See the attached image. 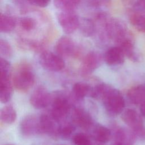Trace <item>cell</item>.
I'll list each match as a JSON object with an SVG mask.
<instances>
[{"label": "cell", "mask_w": 145, "mask_h": 145, "mask_svg": "<svg viewBox=\"0 0 145 145\" xmlns=\"http://www.w3.org/2000/svg\"><path fill=\"white\" fill-rule=\"evenodd\" d=\"M129 21L137 31L145 32V14L143 12L131 11Z\"/></svg>", "instance_id": "d6986e66"}, {"label": "cell", "mask_w": 145, "mask_h": 145, "mask_svg": "<svg viewBox=\"0 0 145 145\" xmlns=\"http://www.w3.org/2000/svg\"><path fill=\"white\" fill-rule=\"evenodd\" d=\"M18 44L22 49L25 50H33L41 53L45 50L44 44L37 40H33L27 39H20L18 40Z\"/></svg>", "instance_id": "7402d4cb"}, {"label": "cell", "mask_w": 145, "mask_h": 145, "mask_svg": "<svg viewBox=\"0 0 145 145\" xmlns=\"http://www.w3.org/2000/svg\"><path fill=\"white\" fill-rule=\"evenodd\" d=\"M0 118L1 122L5 124H11L15 122L16 112L12 105H8L2 108Z\"/></svg>", "instance_id": "cb8c5ba5"}, {"label": "cell", "mask_w": 145, "mask_h": 145, "mask_svg": "<svg viewBox=\"0 0 145 145\" xmlns=\"http://www.w3.org/2000/svg\"><path fill=\"white\" fill-rule=\"evenodd\" d=\"M78 28L81 33L86 37L94 36L97 32V27L94 20L88 18H80Z\"/></svg>", "instance_id": "2e32d148"}, {"label": "cell", "mask_w": 145, "mask_h": 145, "mask_svg": "<svg viewBox=\"0 0 145 145\" xmlns=\"http://www.w3.org/2000/svg\"><path fill=\"white\" fill-rule=\"evenodd\" d=\"M20 131L25 137H32L41 134L39 117L28 115L24 117L20 123Z\"/></svg>", "instance_id": "30bf717a"}, {"label": "cell", "mask_w": 145, "mask_h": 145, "mask_svg": "<svg viewBox=\"0 0 145 145\" xmlns=\"http://www.w3.org/2000/svg\"><path fill=\"white\" fill-rule=\"evenodd\" d=\"M125 54L118 46L109 48L105 53L104 60L109 66H117L122 64L125 61Z\"/></svg>", "instance_id": "4fadbf2b"}, {"label": "cell", "mask_w": 145, "mask_h": 145, "mask_svg": "<svg viewBox=\"0 0 145 145\" xmlns=\"http://www.w3.org/2000/svg\"><path fill=\"white\" fill-rule=\"evenodd\" d=\"M92 137L96 142L106 143L110 139L111 132L107 127L101 125H97L92 131Z\"/></svg>", "instance_id": "ffe728a7"}, {"label": "cell", "mask_w": 145, "mask_h": 145, "mask_svg": "<svg viewBox=\"0 0 145 145\" xmlns=\"http://www.w3.org/2000/svg\"><path fill=\"white\" fill-rule=\"evenodd\" d=\"M59 145H65V144H59Z\"/></svg>", "instance_id": "d590c367"}, {"label": "cell", "mask_w": 145, "mask_h": 145, "mask_svg": "<svg viewBox=\"0 0 145 145\" xmlns=\"http://www.w3.org/2000/svg\"><path fill=\"white\" fill-rule=\"evenodd\" d=\"M102 29L101 39H109L117 44L125 39L131 36L126 24L117 18H109Z\"/></svg>", "instance_id": "7a4b0ae2"}, {"label": "cell", "mask_w": 145, "mask_h": 145, "mask_svg": "<svg viewBox=\"0 0 145 145\" xmlns=\"http://www.w3.org/2000/svg\"><path fill=\"white\" fill-rule=\"evenodd\" d=\"M91 1H97V0H91Z\"/></svg>", "instance_id": "e575fe53"}, {"label": "cell", "mask_w": 145, "mask_h": 145, "mask_svg": "<svg viewBox=\"0 0 145 145\" xmlns=\"http://www.w3.org/2000/svg\"><path fill=\"white\" fill-rule=\"evenodd\" d=\"M75 129L74 125L70 123H65L59 125L58 136L63 139H67L70 137Z\"/></svg>", "instance_id": "f1b7e54d"}, {"label": "cell", "mask_w": 145, "mask_h": 145, "mask_svg": "<svg viewBox=\"0 0 145 145\" xmlns=\"http://www.w3.org/2000/svg\"><path fill=\"white\" fill-rule=\"evenodd\" d=\"M72 120L74 124L84 130L89 129L93 125V120L91 116L81 108H75L73 110Z\"/></svg>", "instance_id": "7c38bea8"}, {"label": "cell", "mask_w": 145, "mask_h": 145, "mask_svg": "<svg viewBox=\"0 0 145 145\" xmlns=\"http://www.w3.org/2000/svg\"><path fill=\"white\" fill-rule=\"evenodd\" d=\"M19 25L23 31L31 32L36 28L37 22L34 18L31 16H23L19 20Z\"/></svg>", "instance_id": "4316f807"}, {"label": "cell", "mask_w": 145, "mask_h": 145, "mask_svg": "<svg viewBox=\"0 0 145 145\" xmlns=\"http://www.w3.org/2000/svg\"><path fill=\"white\" fill-rule=\"evenodd\" d=\"M55 50L56 53L62 57L75 56L78 50L74 40L66 36H63L57 40Z\"/></svg>", "instance_id": "9c48e42d"}, {"label": "cell", "mask_w": 145, "mask_h": 145, "mask_svg": "<svg viewBox=\"0 0 145 145\" xmlns=\"http://www.w3.org/2000/svg\"><path fill=\"white\" fill-rule=\"evenodd\" d=\"M4 145H15L13 144H4Z\"/></svg>", "instance_id": "836d02e7"}, {"label": "cell", "mask_w": 145, "mask_h": 145, "mask_svg": "<svg viewBox=\"0 0 145 145\" xmlns=\"http://www.w3.org/2000/svg\"><path fill=\"white\" fill-rule=\"evenodd\" d=\"M12 82L18 91H28L35 82V75L30 66L24 63L19 65L14 72Z\"/></svg>", "instance_id": "3957f363"}, {"label": "cell", "mask_w": 145, "mask_h": 145, "mask_svg": "<svg viewBox=\"0 0 145 145\" xmlns=\"http://www.w3.org/2000/svg\"><path fill=\"white\" fill-rule=\"evenodd\" d=\"M51 116L57 122L65 118L70 108L71 103L67 97L59 93L52 97Z\"/></svg>", "instance_id": "277c9868"}, {"label": "cell", "mask_w": 145, "mask_h": 145, "mask_svg": "<svg viewBox=\"0 0 145 145\" xmlns=\"http://www.w3.org/2000/svg\"><path fill=\"white\" fill-rule=\"evenodd\" d=\"M104 57L100 53L95 51L88 52L83 57L80 71L82 75L87 76L92 74L102 63Z\"/></svg>", "instance_id": "52a82bcc"}, {"label": "cell", "mask_w": 145, "mask_h": 145, "mask_svg": "<svg viewBox=\"0 0 145 145\" xmlns=\"http://www.w3.org/2000/svg\"><path fill=\"white\" fill-rule=\"evenodd\" d=\"M74 145H91L89 137L84 133H77L72 137Z\"/></svg>", "instance_id": "4dcf8cb0"}, {"label": "cell", "mask_w": 145, "mask_h": 145, "mask_svg": "<svg viewBox=\"0 0 145 145\" xmlns=\"http://www.w3.org/2000/svg\"><path fill=\"white\" fill-rule=\"evenodd\" d=\"M134 134L125 129L119 128L115 133L116 143L122 145H131L134 142Z\"/></svg>", "instance_id": "44dd1931"}, {"label": "cell", "mask_w": 145, "mask_h": 145, "mask_svg": "<svg viewBox=\"0 0 145 145\" xmlns=\"http://www.w3.org/2000/svg\"><path fill=\"white\" fill-rule=\"evenodd\" d=\"M16 24V20L13 16L1 14L0 16V31L2 33H9L14 30Z\"/></svg>", "instance_id": "603a6c76"}, {"label": "cell", "mask_w": 145, "mask_h": 145, "mask_svg": "<svg viewBox=\"0 0 145 145\" xmlns=\"http://www.w3.org/2000/svg\"><path fill=\"white\" fill-rule=\"evenodd\" d=\"M92 88L87 83L77 82L72 87L74 96L78 99H82L87 95L90 96Z\"/></svg>", "instance_id": "d4e9b609"}, {"label": "cell", "mask_w": 145, "mask_h": 145, "mask_svg": "<svg viewBox=\"0 0 145 145\" xmlns=\"http://www.w3.org/2000/svg\"><path fill=\"white\" fill-rule=\"evenodd\" d=\"M0 54L1 57L8 58L12 55V49L10 44L6 40L0 39Z\"/></svg>", "instance_id": "f546056e"}, {"label": "cell", "mask_w": 145, "mask_h": 145, "mask_svg": "<svg viewBox=\"0 0 145 145\" xmlns=\"http://www.w3.org/2000/svg\"><path fill=\"white\" fill-rule=\"evenodd\" d=\"M0 100L2 103H6L12 95V85L11 77H1Z\"/></svg>", "instance_id": "9a60e30c"}, {"label": "cell", "mask_w": 145, "mask_h": 145, "mask_svg": "<svg viewBox=\"0 0 145 145\" xmlns=\"http://www.w3.org/2000/svg\"><path fill=\"white\" fill-rule=\"evenodd\" d=\"M39 62L41 66L50 71H59L65 66V63L62 57L51 52L44 50L41 53Z\"/></svg>", "instance_id": "8992f818"}, {"label": "cell", "mask_w": 145, "mask_h": 145, "mask_svg": "<svg viewBox=\"0 0 145 145\" xmlns=\"http://www.w3.org/2000/svg\"><path fill=\"white\" fill-rule=\"evenodd\" d=\"M123 4L131 11H145V0H122Z\"/></svg>", "instance_id": "83f0119b"}, {"label": "cell", "mask_w": 145, "mask_h": 145, "mask_svg": "<svg viewBox=\"0 0 145 145\" xmlns=\"http://www.w3.org/2000/svg\"><path fill=\"white\" fill-rule=\"evenodd\" d=\"M40 126L41 133H44L51 136H58V130L59 125L57 126V122L51 116L42 114L39 117Z\"/></svg>", "instance_id": "5bb4252c"}, {"label": "cell", "mask_w": 145, "mask_h": 145, "mask_svg": "<svg viewBox=\"0 0 145 145\" xmlns=\"http://www.w3.org/2000/svg\"><path fill=\"white\" fill-rule=\"evenodd\" d=\"M117 46H118L123 51L125 56L133 61L138 60V56L135 50V46L133 40L131 36H129L121 42H120Z\"/></svg>", "instance_id": "e0dca14e"}, {"label": "cell", "mask_w": 145, "mask_h": 145, "mask_svg": "<svg viewBox=\"0 0 145 145\" xmlns=\"http://www.w3.org/2000/svg\"><path fill=\"white\" fill-rule=\"evenodd\" d=\"M52 96L47 89L42 86H38L32 93L29 101L36 109L45 108L52 101Z\"/></svg>", "instance_id": "8fae6325"}, {"label": "cell", "mask_w": 145, "mask_h": 145, "mask_svg": "<svg viewBox=\"0 0 145 145\" xmlns=\"http://www.w3.org/2000/svg\"><path fill=\"white\" fill-rule=\"evenodd\" d=\"M54 6L61 11H73L80 3V0H53Z\"/></svg>", "instance_id": "484cf974"}, {"label": "cell", "mask_w": 145, "mask_h": 145, "mask_svg": "<svg viewBox=\"0 0 145 145\" xmlns=\"http://www.w3.org/2000/svg\"><path fill=\"white\" fill-rule=\"evenodd\" d=\"M90 96L100 98L105 110L111 116H117L122 113L125 106V100L120 92L108 84L97 85L92 88Z\"/></svg>", "instance_id": "6da1fadb"}, {"label": "cell", "mask_w": 145, "mask_h": 145, "mask_svg": "<svg viewBox=\"0 0 145 145\" xmlns=\"http://www.w3.org/2000/svg\"><path fill=\"white\" fill-rule=\"evenodd\" d=\"M140 111L142 115L144 117H145V100L140 104Z\"/></svg>", "instance_id": "d6a6232c"}, {"label": "cell", "mask_w": 145, "mask_h": 145, "mask_svg": "<svg viewBox=\"0 0 145 145\" xmlns=\"http://www.w3.org/2000/svg\"><path fill=\"white\" fill-rule=\"evenodd\" d=\"M121 118L135 134L139 135L145 134L142 118L137 111L132 109H127L123 112Z\"/></svg>", "instance_id": "ba28073f"}, {"label": "cell", "mask_w": 145, "mask_h": 145, "mask_svg": "<svg viewBox=\"0 0 145 145\" xmlns=\"http://www.w3.org/2000/svg\"><path fill=\"white\" fill-rule=\"evenodd\" d=\"M127 97L133 104H140L145 100V87L143 85H138L129 89Z\"/></svg>", "instance_id": "ac0fdd59"}, {"label": "cell", "mask_w": 145, "mask_h": 145, "mask_svg": "<svg viewBox=\"0 0 145 145\" xmlns=\"http://www.w3.org/2000/svg\"><path fill=\"white\" fill-rule=\"evenodd\" d=\"M26 1L28 3L35 6L45 7L49 5L50 0H26Z\"/></svg>", "instance_id": "1f68e13d"}, {"label": "cell", "mask_w": 145, "mask_h": 145, "mask_svg": "<svg viewBox=\"0 0 145 145\" xmlns=\"http://www.w3.org/2000/svg\"><path fill=\"white\" fill-rule=\"evenodd\" d=\"M58 22L62 31L66 34L74 33L78 28L80 18L73 11H61L57 15Z\"/></svg>", "instance_id": "5b68a950"}]
</instances>
